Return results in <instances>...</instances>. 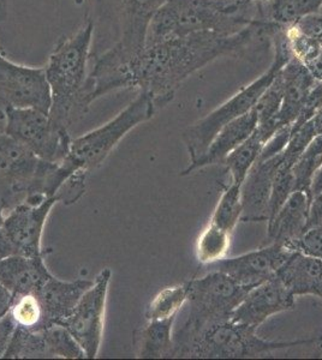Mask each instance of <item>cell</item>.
Segmentation results:
<instances>
[{
    "mask_svg": "<svg viewBox=\"0 0 322 360\" xmlns=\"http://www.w3.org/2000/svg\"><path fill=\"white\" fill-rule=\"evenodd\" d=\"M165 3L166 0H117L113 16L116 40L110 49L123 62L130 64L141 53L151 20Z\"/></svg>",
    "mask_w": 322,
    "mask_h": 360,
    "instance_id": "13",
    "label": "cell"
},
{
    "mask_svg": "<svg viewBox=\"0 0 322 360\" xmlns=\"http://www.w3.org/2000/svg\"><path fill=\"white\" fill-rule=\"evenodd\" d=\"M45 257L13 254L0 259V285L13 298L37 293L54 275L46 266Z\"/></svg>",
    "mask_w": 322,
    "mask_h": 360,
    "instance_id": "19",
    "label": "cell"
},
{
    "mask_svg": "<svg viewBox=\"0 0 322 360\" xmlns=\"http://www.w3.org/2000/svg\"><path fill=\"white\" fill-rule=\"evenodd\" d=\"M4 359H46L51 358L44 329L33 330L16 327L5 351Z\"/></svg>",
    "mask_w": 322,
    "mask_h": 360,
    "instance_id": "27",
    "label": "cell"
},
{
    "mask_svg": "<svg viewBox=\"0 0 322 360\" xmlns=\"http://www.w3.org/2000/svg\"><path fill=\"white\" fill-rule=\"evenodd\" d=\"M231 236L233 233L209 222L196 244V257L199 262L209 266L226 257L231 245Z\"/></svg>",
    "mask_w": 322,
    "mask_h": 360,
    "instance_id": "29",
    "label": "cell"
},
{
    "mask_svg": "<svg viewBox=\"0 0 322 360\" xmlns=\"http://www.w3.org/2000/svg\"><path fill=\"white\" fill-rule=\"evenodd\" d=\"M295 191V176L292 168L280 165L274 178L273 188L269 201V220L275 215L290 195ZM267 221V222H268Z\"/></svg>",
    "mask_w": 322,
    "mask_h": 360,
    "instance_id": "35",
    "label": "cell"
},
{
    "mask_svg": "<svg viewBox=\"0 0 322 360\" xmlns=\"http://www.w3.org/2000/svg\"><path fill=\"white\" fill-rule=\"evenodd\" d=\"M10 315L17 327L39 330L42 328V309L37 293L20 295L13 299Z\"/></svg>",
    "mask_w": 322,
    "mask_h": 360,
    "instance_id": "33",
    "label": "cell"
},
{
    "mask_svg": "<svg viewBox=\"0 0 322 360\" xmlns=\"http://www.w3.org/2000/svg\"><path fill=\"white\" fill-rule=\"evenodd\" d=\"M4 118H5L4 113H3V112L0 111V120H4Z\"/></svg>",
    "mask_w": 322,
    "mask_h": 360,
    "instance_id": "45",
    "label": "cell"
},
{
    "mask_svg": "<svg viewBox=\"0 0 322 360\" xmlns=\"http://www.w3.org/2000/svg\"><path fill=\"white\" fill-rule=\"evenodd\" d=\"M51 89L44 68L22 65L0 54V111L34 108L49 113Z\"/></svg>",
    "mask_w": 322,
    "mask_h": 360,
    "instance_id": "11",
    "label": "cell"
},
{
    "mask_svg": "<svg viewBox=\"0 0 322 360\" xmlns=\"http://www.w3.org/2000/svg\"><path fill=\"white\" fill-rule=\"evenodd\" d=\"M277 276L295 297L316 295L322 299V259L294 250Z\"/></svg>",
    "mask_w": 322,
    "mask_h": 360,
    "instance_id": "22",
    "label": "cell"
},
{
    "mask_svg": "<svg viewBox=\"0 0 322 360\" xmlns=\"http://www.w3.org/2000/svg\"><path fill=\"white\" fill-rule=\"evenodd\" d=\"M306 66L309 69L313 76H314L318 81L322 82V46L320 51H318V53L315 56L314 59Z\"/></svg>",
    "mask_w": 322,
    "mask_h": 360,
    "instance_id": "40",
    "label": "cell"
},
{
    "mask_svg": "<svg viewBox=\"0 0 322 360\" xmlns=\"http://www.w3.org/2000/svg\"><path fill=\"white\" fill-rule=\"evenodd\" d=\"M316 136L318 135L315 132L314 127L310 123V120L306 124H303L302 127L291 129L289 142L283 152L282 164L286 167H294V165L297 162L299 156L302 155L303 152L306 150V147Z\"/></svg>",
    "mask_w": 322,
    "mask_h": 360,
    "instance_id": "34",
    "label": "cell"
},
{
    "mask_svg": "<svg viewBox=\"0 0 322 360\" xmlns=\"http://www.w3.org/2000/svg\"><path fill=\"white\" fill-rule=\"evenodd\" d=\"M265 22L262 1L166 0L151 20L146 42L194 33L233 35Z\"/></svg>",
    "mask_w": 322,
    "mask_h": 360,
    "instance_id": "2",
    "label": "cell"
},
{
    "mask_svg": "<svg viewBox=\"0 0 322 360\" xmlns=\"http://www.w3.org/2000/svg\"><path fill=\"white\" fill-rule=\"evenodd\" d=\"M16 327L17 324L15 323L10 312L0 319V358H3L4 356L5 351L11 341Z\"/></svg>",
    "mask_w": 322,
    "mask_h": 360,
    "instance_id": "38",
    "label": "cell"
},
{
    "mask_svg": "<svg viewBox=\"0 0 322 360\" xmlns=\"http://www.w3.org/2000/svg\"><path fill=\"white\" fill-rule=\"evenodd\" d=\"M93 281L85 278L66 281L52 275L37 293L42 309V328L61 324L68 319Z\"/></svg>",
    "mask_w": 322,
    "mask_h": 360,
    "instance_id": "18",
    "label": "cell"
},
{
    "mask_svg": "<svg viewBox=\"0 0 322 360\" xmlns=\"http://www.w3.org/2000/svg\"><path fill=\"white\" fill-rule=\"evenodd\" d=\"M282 103V83L277 74L273 82L271 83L268 88L262 93L253 107L257 119L256 131L265 139V142L280 129L279 113Z\"/></svg>",
    "mask_w": 322,
    "mask_h": 360,
    "instance_id": "25",
    "label": "cell"
},
{
    "mask_svg": "<svg viewBox=\"0 0 322 360\" xmlns=\"http://www.w3.org/2000/svg\"><path fill=\"white\" fill-rule=\"evenodd\" d=\"M282 162L283 153L271 159L257 160L250 168L241 185V221H268L274 178Z\"/></svg>",
    "mask_w": 322,
    "mask_h": 360,
    "instance_id": "16",
    "label": "cell"
},
{
    "mask_svg": "<svg viewBox=\"0 0 322 360\" xmlns=\"http://www.w3.org/2000/svg\"><path fill=\"white\" fill-rule=\"evenodd\" d=\"M57 203V197H41L27 200L8 210L1 229L16 254L29 257L46 256L41 240L46 221Z\"/></svg>",
    "mask_w": 322,
    "mask_h": 360,
    "instance_id": "12",
    "label": "cell"
},
{
    "mask_svg": "<svg viewBox=\"0 0 322 360\" xmlns=\"http://www.w3.org/2000/svg\"><path fill=\"white\" fill-rule=\"evenodd\" d=\"M257 127V119L253 108L235 119L233 122L223 127L216 134L207 150L199 159L188 165V167L180 173V176H189L197 169L212 166L216 164H224L225 159L230 153H233L240 144L243 143L249 136H252Z\"/></svg>",
    "mask_w": 322,
    "mask_h": 360,
    "instance_id": "21",
    "label": "cell"
},
{
    "mask_svg": "<svg viewBox=\"0 0 322 360\" xmlns=\"http://www.w3.org/2000/svg\"><path fill=\"white\" fill-rule=\"evenodd\" d=\"M273 25L265 22L233 35L194 33L146 42L129 66L130 89L146 93L159 111L173 101L182 83L218 58L244 57L269 44Z\"/></svg>",
    "mask_w": 322,
    "mask_h": 360,
    "instance_id": "1",
    "label": "cell"
},
{
    "mask_svg": "<svg viewBox=\"0 0 322 360\" xmlns=\"http://www.w3.org/2000/svg\"><path fill=\"white\" fill-rule=\"evenodd\" d=\"M316 339L269 341L259 338L256 330L226 319L207 324L192 335L173 339L171 358H256L275 351L314 344Z\"/></svg>",
    "mask_w": 322,
    "mask_h": 360,
    "instance_id": "5",
    "label": "cell"
},
{
    "mask_svg": "<svg viewBox=\"0 0 322 360\" xmlns=\"http://www.w3.org/2000/svg\"><path fill=\"white\" fill-rule=\"evenodd\" d=\"M242 207L241 186L231 184L225 190L213 212L211 221L221 229L233 233L237 224L241 221Z\"/></svg>",
    "mask_w": 322,
    "mask_h": 360,
    "instance_id": "30",
    "label": "cell"
},
{
    "mask_svg": "<svg viewBox=\"0 0 322 360\" xmlns=\"http://www.w3.org/2000/svg\"><path fill=\"white\" fill-rule=\"evenodd\" d=\"M46 344L51 358L61 359H85L86 353L66 328L54 324L44 329Z\"/></svg>",
    "mask_w": 322,
    "mask_h": 360,
    "instance_id": "32",
    "label": "cell"
},
{
    "mask_svg": "<svg viewBox=\"0 0 322 360\" xmlns=\"http://www.w3.org/2000/svg\"><path fill=\"white\" fill-rule=\"evenodd\" d=\"M295 297L277 275L249 290L230 319L236 323L257 330L272 316L290 311L295 307Z\"/></svg>",
    "mask_w": 322,
    "mask_h": 360,
    "instance_id": "15",
    "label": "cell"
},
{
    "mask_svg": "<svg viewBox=\"0 0 322 360\" xmlns=\"http://www.w3.org/2000/svg\"><path fill=\"white\" fill-rule=\"evenodd\" d=\"M322 193V166L318 168V172L315 174L311 186H310V196H314Z\"/></svg>",
    "mask_w": 322,
    "mask_h": 360,
    "instance_id": "42",
    "label": "cell"
},
{
    "mask_svg": "<svg viewBox=\"0 0 322 360\" xmlns=\"http://www.w3.org/2000/svg\"><path fill=\"white\" fill-rule=\"evenodd\" d=\"M188 285L190 311L173 339L192 335L207 324L230 319L249 291L218 270H209V274L190 280Z\"/></svg>",
    "mask_w": 322,
    "mask_h": 360,
    "instance_id": "8",
    "label": "cell"
},
{
    "mask_svg": "<svg viewBox=\"0 0 322 360\" xmlns=\"http://www.w3.org/2000/svg\"><path fill=\"white\" fill-rule=\"evenodd\" d=\"M269 42L273 49V60L265 74L242 88L233 98H228L226 103L209 115L184 130L182 139L190 156L189 164L196 161L207 150L213 139L223 127L253 108L262 93L273 82L278 72L292 58L286 44L285 27L277 25Z\"/></svg>",
    "mask_w": 322,
    "mask_h": 360,
    "instance_id": "6",
    "label": "cell"
},
{
    "mask_svg": "<svg viewBox=\"0 0 322 360\" xmlns=\"http://www.w3.org/2000/svg\"><path fill=\"white\" fill-rule=\"evenodd\" d=\"M71 174L66 165L37 158L11 136L0 131V202L6 213L27 200L57 197Z\"/></svg>",
    "mask_w": 322,
    "mask_h": 360,
    "instance_id": "4",
    "label": "cell"
},
{
    "mask_svg": "<svg viewBox=\"0 0 322 360\" xmlns=\"http://www.w3.org/2000/svg\"><path fill=\"white\" fill-rule=\"evenodd\" d=\"M278 77L283 90L279 127H291L318 81L302 62L294 57L283 66Z\"/></svg>",
    "mask_w": 322,
    "mask_h": 360,
    "instance_id": "20",
    "label": "cell"
},
{
    "mask_svg": "<svg viewBox=\"0 0 322 360\" xmlns=\"http://www.w3.org/2000/svg\"><path fill=\"white\" fill-rule=\"evenodd\" d=\"M265 143V139L255 130L243 143L240 144L233 153L228 154L224 164L226 165L233 180L231 184L241 186L250 168L253 167L261 154Z\"/></svg>",
    "mask_w": 322,
    "mask_h": 360,
    "instance_id": "26",
    "label": "cell"
},
{
    "mask_svg": "<svg viewBox=\"0 0 322 360\" xmlns=\"http://www.w3.org/2000/svg\"><path fill=\"white\" fill-rule=\"evenodd\" d=\"M292 251L294 250L287 249L285 246L268 243L260 249L241 256L223 258L221 261L209 264V268L228 275L241 286L252 290L253 287L274 278Z\"/></svg>",
    "mask_w": 322,
    "mask_h": 360,
    "instance_id": "14",
    "label": "cell"
},
{
    "mask_svg": "<svg viewBox=\"0 0 322 360\" xmlns=\"http://www.w3.org/2000/svg\"><path fill=\"white\" fill-rule=\"evenodd\" d=\"M13 295L0 285V319L8 314L13 304Z\"/></svg>",
    "mask_w": 322,
    "mask_h": 360,
    "instance_id": "41",
    "label": "cell"
},
{
    "mask_svg": "<svg viewBox=\"0 0 322 360\" xmlns=\"http://www.w3.org/2000/svg\"><path fill=\"white\" fill-rule=\"evenodd\" d=\"M296 250L322 259V226L308 229L298 240Z\"/></svg>",
    "mask_w": 322,
    "mask_h": 360,
    "instance_id": "37",
    "label": "cell"
},
{
    "mask_svg": "<svg viewBox=\"0 0 322 360\" xmlns=\"http://www.w3.org/2000/svg\"><path fill=\"white\" fill-rule=\"evenodd\" d=\"M175 317L147 321L135 334L136 356L142 359L171 358Z\"/></svg>",
    "mask_w": 322,
    "mask_h": 360,
    "instance_id": "23",
    "label": "cell"
},
{
    "mask_svg": "<svg viewBox=\"0 0 322 360\" xmlns=\"http://www.w3.org/2000/svg\"><path fill=\"white\" fill-rule=\"evenodd\" d=\"M188 281L175 286H168L155 295L144 310L147 321L177 317L182 307L188 303Z\"/></svg>",
    "mask_w": 322,
    "mask_h": 360,
    "instance_id": "28",
    "label": "cell"
},
{
    "mask_svg": "<svg viewBox=\"0 0 322 360\" xmlns=\"http://www.w3.org/2000/svg\"><path fill=\"white\" fill-rule=\"evenodd\" d=\"M322 166V134L315 137L297 162L292 167L295 176V190H303L310 193V186L315 174Z\"/></svg>",
    "mask_w": 322,
    "mask_h": 360,
    "instance_id": "31",
    "label": "cell"
},
{
    "mask_svg": "<svg viewBox=\"0 0 322 360\" xmlns=\"http://www.w3.org/2000/svg\"><path fill=\"white\" fill-rule=\"evenodd\" d=\"M322 8V0H265L262 1L264 17L269 23L291 27L302 18L318 13Z\"/></svg>",
    "mask_w": 322,
    "mask_h": 360,
    "instance_id": "24",
    "label": "cell"
},
{
    "mask_svg": "<svg viewBox=\"0 0 322 360\" xmlns=\"http://www.w3.org/2000/svg\"><path fill=\"white\" fill-rule=\"evenodd\" d=\"M4 132L28 148L37 158L49 162H61L69 154V130L58 127L49 113L34 108H8Z\"/></svg>",
    "mask_w": 322,
    "mask_h": 360,
    "instance_id": "9",
    "label": "cell"
},
{
    "mask_svg": "<svg viewBox=\"0 0 322 360\" xmlns=\"http://www.w3.org/2000/svg\"><path fill=\"white\" fill-rule=\"evenodd\" d=\"M291 127H283L266 142L257 160H267L284 152L289 142Z\"/></svg>",
    "mask_w": 322,
    "mask_h": 360,
    "instance_id": "36",
    "label": "cell"
},
{
    "mask_svg": "<svg viewBox=\"0 0 322 360\" xmlns=\"http://www.w3.org/2000/svg\"><path fill=\"white\" fill-rule=\"evenodd\" d=\"M255 1H265V0H255Z\"/></svg>",
    "mask_w": 322,
    "mask_h": 360,
    "instance_id": "46",
    "label": "cell"
},
{
    "mask_svg": "<svg viewBox=\"0 0 322 360\" xmlns=\"http://www.w3.org/2000/svg\"><path fill=\"white\" fill-rule=\"evenodd\" d=\"M94 35V20L88 18L76 33L59 40L44 68L52 98L49 117L66 130L89 110L85 91Z\"/></svg>",
    "mask_w": 322,
    "mask_h": 360,
    "instance_id": "3",
    "label": "cell"
},
{
    "mask_svg": "<svg viewBox=\"0 0 322 360\" xmlns=\"http://www.w3.org/2000/svg\"><path fill=\"white\" fill-rule=\"evenodd\" d=\"M158 112L153 98L146 93L139 95L114 118L78 139H73L69 154L63 160L74 171L89 174L100 167L129 132L148 122Z\"/></svg>",
    "mask_w": 322,
    "mask_h": 360,
    "instance_id": "7",
    "label": "cell"
},
{
    "mask_svg": "<svg viewBox=\"0 0 322 360\" xmlns=\"http://www.w3.org/2000/svg\"><path fill=\"white\" fill-rule=\"evenodd\" d=\"M311 196L303 190H295L267 224V243L296 250L298 240L306 233Z\"/></svg>",
    "mask_w": 322,
    "mask_h": 360,
    "instance_id": "17",
    "label": "cell"
},
{
    "mask_svg": "<svg viewBox=\"0 0 322 360\" xmlns=\"http://www.w3.org/2000/svg\"><path fill=\"white\" fill-rule=\"evenodd\" d=\"M310 123L314 127L316 135H321L322 134V105L318 108V112L315 113L314 117L310 119Z\"/></svg>",
    "mask_w": 322,
    "mask_h": 360,
    "instance_id": "43",
    "label": "cell"
},
{
    "mask_svg": "<svg viewBox=\"0 0 322 360\" xmlns=\"http://www.w3.org/2000/svg\"><path fill=\"white\" fill-rule=\"evenodd\" d=\"M5 215H6V210H5L4 205L0 202V227H1L3 222H4Z\"/></svg>",
    "mask_w": 322,
    "mask_h": 360,
    "instance_id": "44",
    "label": "cell"
},
{
    "mask_svg": "<svg viewBox=\"0 0 322 360\" xmlns=\"http://www.w3.org/2000/svg\"><path fill=\"white\" fill-rule=\"evenodd\" d=\"M111 278L110 268L102 269L82 295L74 311L61 323L74 336L89 359L97 358L101 348Z\"/></svg>",
    "mask_w": 322,
    "mask_h": 360,
    "instance_id": "10",
    "label": "cell"
},
{
    "mask_svg": "<svg viewBox=\"0 0 322 360\" xmlns=\"http://www.w3.org/2000/svg\"><path fill=\"white\" fill-rule=\"evenodd\" d=\"M318 226H322V193L311 196L306 231L318 227Z\"/></svg>",
    "mask_w": 322,
    "mask_h": 360,
    "instance_id": "39",
    "label": "cell"
}]
</instances>
